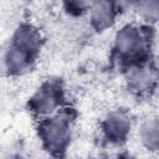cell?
<instances>
[{
  "label": "cell",
  "instance_id": "5b68a950",
  "mask_svg": "<svg viewBox=\"0 0 159 159\" xmlns=\"http://www.w3.org/2000/svg\"><path fill=\"white\" fill-rule=\"evenodd\" d=\"M114 6L111 2L99 1L93 4V6L91 7V17L93 25L98 30L108 27L114 20Z\"/></svg>",
  "mask_w": 159,
  "mask_h": 159
},
{
  "label": "cell",
  "instance_id": "7a4b0ae2",
  "mask_svg": "<svg viewBox=\"0 0 159 159\" xmlns=\"http://www.w3.org/2000/svg\"><path fill=\"white\" fill-rule=\"evenodd\" d=\"M60 102L58 87L55 84L47 83L42 86L39 92L32 98V107L39 113H50L52 112Z\"/></svg>",
  "mask_w": 159,
  "mask_h": 159
},
{
  "label": "cell",
  "instance_id": "ba28073f",
  "mask_svg": "<svg viewBox=\"0 0 159 159\" xmlns=\"http://www.w3.org/2000/svg\"><path fill=\"white\" fill-rule=\"evenodd\" d=\"M142 142L149 148L155 150L158 147V123L157 119H150L143 124L140 130Z\"/></svg>",
  "mask_w": 159,
  "mask_h": 159
},
{
  "label": "cell",
  "instance_id": "277c9868",
  "mask_svg": "<svg viewBox=\"0 0 159 159\" xmlns=\"http://www.w3.org/2000/svg\"><path fill=\"white\" fill-rule=\"evenodd\" d=\"M14 46H16L29 53H34L40 47V35L30 25H24V26L19 27V30L15 34V45Z\"/></svg>",
  "mask_w": 159,
  "mask_h": 159
},
{
  "label": "cell",
  "instance_id": "8992f818",
  "mask_svg": "<svg viewBox=\"0 0 159 159\" xmlns=\"http://www.w3.org/2000/svg\"><path fill=\"white\" fill-rule=\"evenodd\" d=\"M104 130L112 140H120L129 130V120L122 113H113L106 120Z\"/></svg>",
  "mask_w": 159,
  "mask_h": 159
},
{
  "label": "cell",
  "instance_id": "3957f363",
  "mask_svg": "<svg viewBox=\"0 0 159 159\" xmlns=\"http://www.w3.org/2000/svg\"><path fill=\"white\" fill-rule=\"evenodd\" d=\"M142 36L138 31V29L133 26H125L123 27L116 39L117 48L123 55H132L138 52L142 48Z\"/></svg>",
  "mask_w": 159,
  "mask_h": 159
},
{
  "label": "cell",
  "instance_id": "9c48e42d",
  "mask_svg": "<svg viewBox=\"0 0 159 159\" xmlns=\"http://www.w3.org/2000/svg\"><path fill=\"white\" fill-rule=\"evenodd\" d=\"M137 9H138V12L143 17L149 19V20H155L158 16L159 5L157 1H144V2H139Z\"/></svg>",
  "mask_w": 159,
  "mask_h": 159
},
{
  "label": "cell",
  "instance_id": "52a82bcc",
  "mask_svg": "<svg viewBox=\"0 0 159 159\" xmlns=\"http://www.w3.org/2000/svg\"><path fill=\"white\" fill-rule=\"evenodd\" d=\"M30 58H31V53L16 47V46H12L6 55L7 68L10 71L19 72L30 65Z\"/></svg>",
  "mask_w": 159,
  "mask_h": 159
},
{
  "label": "cell",
  "instance_id": "30bf717a",
  "mask_svg": "<svg viewBox=\"0 0 159 159\" xmlns=\"http://www.w3.org/2000/svg\"><path fill=\"white\" fill-rule=\"evenodd\" d=\"M130 82L135 86V87H143L148 83V80H149V73L145 72L143 68H135L132 73H130V77H129Z\"/></svg>",
  "mask_w": 159,
  "mask_h": 159
},
{
  "label": "cell",
  "instance_id": "6da1fadb",
  "mask_svg": "<svg viewBox=\"0 0 159 159\" xmlns=\"http://www.w3.org/2000/svg\"><path fill=\"white\" fill-rule=\"evenodd\" d=\"M42 139L48 150H60L68 138V123L61 117L48 119L41 128Z\"/></svg>",
  "mask_w": 159,
  "mask_h": 159
}]
</instances>
